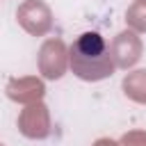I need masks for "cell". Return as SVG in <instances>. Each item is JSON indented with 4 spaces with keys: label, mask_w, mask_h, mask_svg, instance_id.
<instances>
[{
    "label": "cell",
    "mask_w": 146,
    "mask_h": 146,
    "mask_svg": "<svg viewBox=\"0 0 146 146\" xmlns=\"http://www.w3.org/2000/svg\"><path fill=\"white\" fill-rule=\"evenodd\" d=\"M89 64H94L96 80L110 75L112 68H114L110 57H107V43L98 32H84L71 46V68H73V73H78L80 78L87 80Z\"/></svg>",
    "instance_id": "1"
}]
</instances>
